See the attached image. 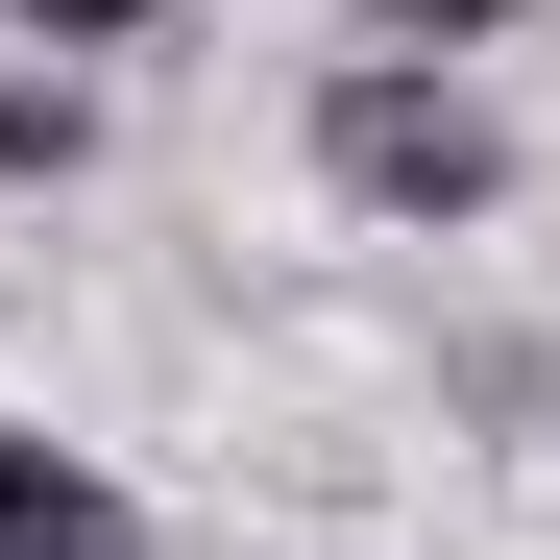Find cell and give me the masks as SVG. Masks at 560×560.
<instances>
[{"instance_id":"1","label":"cell","mask_w":560,"mask_h":560,"mask_svg":"<svg viewBox=\"0 0 560 560\" xmlns=\"http://www.w3.org/2000/svg\"><path fill=\"white\" fill-rule=\"evenodd\" d=\"M317 196L390 220V244H463V220H512V122L463 73H415V49H341L317 73Z\"/></svg>"},{"instance_id":"2","label":"cell","mask_w":560,"mask_h":560,"mask_svg":"<svg viewBox=\"0 0 560 560\" xmlns=\"http://www.w3.org/2000/svg\"><path fill=\"white\" fill-rule=\"evenodd\" d=\"M0 560H147L122 463H73V439H25V415H0Z\"/></svg>"},{"instance_id":"3","label":"cell","mask_w":560,"mask_h":560,"mask_svg":"<svg viewBox=\"0 0 560 560\" xmlns=\"http://www.w3.org/2000/svg\"><path fill=\"white\" fill-rule=\"evenodd\" d=\"M98 171V73H0V196H73Z\"/></svg>"},{"instance_id":"4","label":"cell","mask_w":560,"mask_h":560,"mask_svg":"<svg viewBox=\"0 0 560 560\" xmlns=\"http://www.w3.org/2000/svg\"><path fill=\"white\" fill-rule=\"evenodd\" d=\"M341 25H365V49H415V73H439V49H512V25H536V0H341Z\"/></svg>"},{"instance_id":"5","label":"cell","mask_w":560,"mask_h":560,"mask_svg":"<svg viewBox=\"0 0 560 560\" xmlns=\"http://www.w3.org/2000/svg\"><path fill=\"white\" fill-rule=\"evenodd\" d=\"M0 25H25V49L73 73V49H147V25H171V0H0Z\"/></svg>"}]
</instances>
